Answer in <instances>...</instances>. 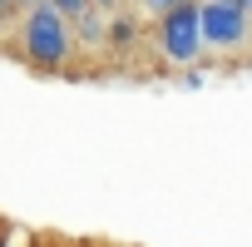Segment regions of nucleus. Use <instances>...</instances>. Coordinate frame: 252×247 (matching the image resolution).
<instances>
[{"label":"nucleus","instance_id":"obj_1","mask_svg":"<svg viewBox=\"0 0 252 247\" xmlns=\"http://www.w3.org/2000/svg\"><path fill=\"white\" fill-rule=\"evenodd\" d=\"M69 20L55 10V5H30V10H20V50H25V60L35 64V69H45V74H55V69H64L69 64Z\"/></svg>","mask_w":252,"mask_h":247},{"label":"nucleus","instance_id":"obj_2","mask_svg":"<svg viewBox=\"0 0 252 247\" xmlns=\"http://www.w3.org/2000/svg\"><path fill=\"white\" fill-rule=\"evenodd\" d=\"M198 30L213 50H237L252 35V15L242 0H198Z\"/></svg>","mask_w":252,"mask_h":247},{"label":"nucleus","instance_id":"obj_3","mask_svg":"<svg viewBox=\"0 0 252 247\" xmlns=\"http://www.w3.org/2000/svg\"><path fill=\"white\" fill-rule=\"evenodd\" d=\"M158 50L173 64H193L203 55V30H198V0H178L173 10L158 15Z\"/></svg>","mask_w":252,"mask_h":247},{"label":"nucleus","instance_id":"obj_4","mask_svg":"<svg viewBox=\"0 0 252 247\" xmlns=\"http://www.w3.org/2000/svg\"><path fill=\"white\" fill-rule=\"evenodd\" d=\"M109 15L114 10H104V5L89 0V5L74 15V35L69 40H79V45H109Z\"/></svg>","mask_w":252,"mask_h":247},{"label":"nucleus","instance_id":"obj_5","mask_svg":"<svg viewBox=\"0 0 252 247\" xmlns=\"http://www.w3.org/2000/svg\"><path fill=\"white\" fill-rule=\"evenodd\" d=\"M134 15H109V50H124V45H129L134 40Z\"/></svg>","mask_w":252,"mask_h":247},{"label":"nucleus","instance_id":"obj_6","mask_svg":"<svg viewBox=\"0 0 252 247\" xmlns=\"http://www.w3.org/2000/svg\"><path fill=\"white\" fill-rule=\"evenodd\" d=\"M45 5H55V10L64 15V20H74V15H79V10L89 5V0H45Z\"/></svg>","mask_w":252,"mask_h":247},{"label":"nucleus","instance_id":"obj_7","mask_svg":"<svg viewBox=\"0 0 252 247\" xmlns=\"http://www.w3.org/2000/svg\"><path fill=\"white\" fill-rule=\"evenodd\" d=\"M139 5H144V10H154V15H163V10H173V5H178V0H139Z\"/></svg>","mask_w":252,"mask_h":247},{"label":"nucleus","instance_id":"obj_8","mask_svg":"<svg viewBox=\"0 0 252 247\" xmlns=\"http://www.w3.org/2000/svg\"><path fill=\"white\" fill-rule=\"evenodd\" d=\"M94 5H104V10H119V0H94Z\"/></svg>","mask_w":252,"mask_h":247},{"label":"nucleus","instance_id":"obj_9","mask_svg":"<svg viewBox=\"0 0 252 247\" xmlns=\"http://www.w3.org/2000/svg\"><path fill=\"white\" fill-rule=\"evenodd\" d=\"M15 5H20V10H30V5H40V0H15Z\"/></svg>","mask_w":252,"mask_h":247},{"label":"nucleus","instance_id":"obj_10","mask_svg":"<svg viewBox=\"0 0 252 247\" xmlns=\"http://www.w3.org/2000/svg\"><path fill=\"white\" fill-rule=\"evenodd\" d=\"M10 5H15V0H0V15H5V10H10Z\"/></svg>","mask_w":252,"mask_h":247},{"label":"nucleus","instance_id":"obj_11","mask_svg":"<svg viewBox=\"0 0 252 247\" xmlns=\"http://www.w3.org/2000/svg\"><path fill=\"white\" fill-rule=\"evenodd\" d=\"M0 247H10V237H5V232H0Z\"/></svg>","mask_w":252,"mask_h":247},{"label":"nucleus","instance_id":"obj_12","mask_svg":"<svg viewBox=\"0 0 252 247\" xmlns=\"http://www.w3.org/2000/svg\"><path fill=\"white\" fill-rule=\"evenodd\" d=\"M242 5H247V15H252V0H242Z\"/></svg>","mask_w":252,"mask_h":247}]
</instances>
